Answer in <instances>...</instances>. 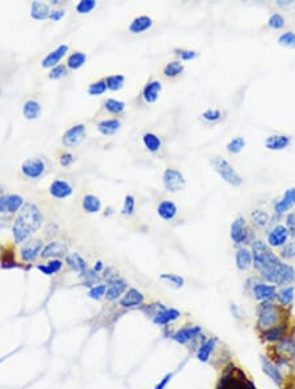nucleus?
Returning <instances> with one entry per match:
<instances>
[{
	"label": "nucleus",
	"instance_id": "f3484780",
	"mask_svg": "<svg viewBox=\"0 0 295 389\" xmlns=\"http://www.w3.org/2000/svg\"><path fill=\"white\" fill-rule=\"evenodd\" d=\"M291 143V138L289 135H282V134H274V135L268 136L264 142L266 149L269 151H282L286 149Z\"/></svg>",
	"mask_w": 295,
	"mask_h": 389
},
{
	"label": "nucleus",
	"instance_id": "6e6552de",
	"mask_svg": "<svg viewBox=\"0 0 295 389\" xmlns=\"http://www.w3.org/2000/svg\"><path fill=\"white\" fill-rule=\"evenodd\" d=\"M45 170H46V164H45V161L38 159V157L26 159L21 164L22 174L30 180H37V178L42 177Z\"/></svg>",
	"mask_w": 295,
	"mask_h": 389
},
{
	"label": "nucleus",
	"instance_id": "1a4fd4ad",
	"mask_svg": "<svg viewBox=\"0 0 295 389\" xmlns=\"http://www.w3.org/2000/svg\"><path fill=\"white\" fill-rule=\"evenodd\" d=\"M87 136V129L84 125H75V126L70 127L67 131L64 132L63 136H62V143L66 146V147L73 148V147H77L79 144L86 139Z\"/></svg>",
	"mask_w": 295,
	"mask_h": 389
},
{
	"label": "nucleus",
	"instance_id": "39448f33",
	"mask_svg": "<svg viewBox=\"0 0 295 389\" xmlns=\"http://www.w3.org/2000/svg\"><path fill=\"white\" fill-rule=\"evenodd\" d=\"M262 279H265L268 283L274 284V286H286L295 279V270L289 263L279 262L268 274L264 275Z\"/></svg>",
	"mask_w": 295,
	"mask_h": 389
},
{
	"label": "nucleus",
	"instance_id": "49530a36",
	"mask_svg": "<svg viewBox=\"0 0 295 389\" xmlns=\"http://www.w3.org/2000/svg\"><path fill=\"white\" fill-rule=\"evenodd\" d=\"M277 42L279 46L295 49V33L294 32H285L278 37Z\"/></svg>",
	"mask_w": 295,
	"mask_h": 389
},
{
	"label": "nucleus",
	"instance_id": "0e129e2a",
	"mask_svg": "<svg viewBox=\"0 0 295 389\" xmlns=\"http://www.w3.org/2000/svg\"><path fill=\"white\" fill-rule=\"evenodd\" d=\"M103 269H104V265H103V262H101V261H97V262H96V265L93 266V270L96 271V273H98V271H101Z\"/></svg>",
	"mask_w": 295,
	"mask_h": 389
},
{
	"label": "nucleus",
	"instance_id": "423d86ee",
	"mask_svg": "<svg viewBox=\"0 0 295 389\" xmlns=\"http://www.w3.org/2000/svg\"><path fill=\"white\" fill-rule=\"evenodd\" d=\"M163 185L169 193H177V191L184 190L186 186V180L183 172H180L179 169L167 168L163 173Z\"/></svg>",
	"mask_w": 295,
	"mask_h": 389
},
{
	"label": "nucleus",
	"instance_id": "2eb2a0df",
	"mask_svg": "<svg viewBox=\"0 0 295 389\" xmlns=\"http://www.w3.org/2000/svg\"><path fill=\"white\" fill-rule=\"evenodd\" d=\"M261 367H262V372L265 373L266 376L269 377L274 384H277L278 387L282 385L283 383L282 373L279 372V368L277 367V364H274L273 362H270V360L268 359V358H265V356H261Z\"/></svg>",
	"mask_w": 295,
	"mask_h": 389
},
{
	"label": "nucleus",
	"instance_id": "c9c22d12",
	"mask_svg": "<svg viewBox=\"0 0 295 389\" xmlns=\"http://www.w3.org/2000/svg\"><path fill=\"white\" fill-rule=\"evenodd\" d=\"M83 208L90 214H96L101 210V201L93 194H87L83 198Z\"/></svg>",
	"mask_w": 295,
	"mask_h": 389
},
{
	"label": "nucleus",
	"instance_id": "a19ab883",
	"mask_svg": "<svg viewBox=\"0 0 295 389\" xmlns=\"http://www.w3.org/2000/svg\"><path fill=\"white\" fill-rule=\"evenodd\" d=\"M245 144H247V142H245V139H244L243 136H235V138H232V139L227 143L226 146L227 152L232 153V155L240 153L244 149V147H245Z\"/></svg>",
	"mask_w": 295,
	"mask_h": 389
},
{
	"label": "nucleus",
	"instance_id": "9b49d317",
	"mask_svg": "<svg viewBox=\"0 0 295 389\" xmlns=\"http://www.w3.org/2000/svg\"><path fill=\"white\" fill-rule=\"evenodd\" d=\"M24 204H25L24 198L18 194H8L0 197V212L1 214H4V212L15 214L18 210H21Z\"/></svg>",
	"mask_w": 295,
	"mask_h": 389
},
{
	"label": "nucleus",
	"instance_id": "09e8293b",
	"mask_svg": "<svg viewBox=\"0 0 295 389\" xmlns=\"http://www.w3.org/2000/svg\"><path fill=\"white\" fill-rule=\"evenodd\" d=\"M96 0H80L76 5V12L80 15H87V13L92 12L96 8Z\"/></svg>",
	"mask_w": 295,
	"mask_h": 389
},
{
	"label": "nucleus",
	"instance_id": "cd10ccee",
	"mask_svg": "<svg viewBox=\"0 0 295 389\" xmlns=\"http://www.w3.org/2000/svg\"><path fill=\"white\" fill-rule=\"evenodd\" d=\"M66 253V246L59 241H52L49 242L47 245L43 246V249L41 250V257L45 258V259H49V258H54L56 259L58 257H62Z\"/></svg>",
	"mask_w": 295,
	"mask_h": 389
},
{
	"label": "nucleus",
	"instance_id": "f704fd0d",
	"mask_svg": "<svg viewBox=\"0 0 295 389\" xmlns=\"http://www.w3.org/2000/svg\"><path fill=\"white\" fill-rule=\"evenodd\" d=\"M295 297V288L293 286H287V287H282L279 291H277L276 299L279 304L282 307H287L293 303Z\"/></svg>",
	"mask_w": 295,
	"mask_h": 389
},
{
	"label": "nucleus",
	"instance_id": "e2e57ef3",
	"mask_svg": "<svg viewBox=\"0 0 295 389\" xmlns=\"http://www.w3.org/2000/svg\"><path fill=\"white\" fill-rule=\"evenodd\" d=\"M171 379H172V373H167L166 376L163 377L162 380L159 381L158 384L155 385L154 389H166V387H167L168 383L171 381Z\"/></svg>",
	"mask_w": 295,
	"mask_h": 389
},
{
	"label": "nucleus",
	"instance_id": "bf43d9fd",
	"mask_svg": "<svg viewBox=\"0 0 295 389\" xmlns=\"http://www.w3.org/2000/svg\"><path fill=\"white\" fill-rule=\"evenodd\" d=\"M104 278L107 279L108 283H111L113 280L118 279V271H116L113 267H108L105 270V274H104Z\"/></svg>",
	"mask_w": 295,
	"mask_h": 389
},
{
	"label": "nucleus",
	"instance_id": "58836bf2",
	"mask_svg": "<svg viewBox=\"0 0 295 389\" xmlns=\"http://www.w3.org/2000/svg\"><path fill=\"white\" fill-rule=\"evenodd\" d=\"M62 267H63V262L60 259H52L46 265H38L37 269L45 275H53L59 273L62 270Z\"/></svg>",
	"mask_w": 295,
	"mask_h": 389
},
{
	"label": "nucleus",
	"instance_id": "a18cd8bd",
	"mask_svg": "<svg viewBox=\"0 0 295 389\" xmlns=\"http://www.w3.org/2000/svg\"><path fill=\"white\" fill-rule=\"evenodd\" d=\"M159 279L164 280L169 283L173 288H181L184 287L185 284V279L183 277H180L177 274H162L159 277Z\"/></svg>",
	"mask_w": 295,
	"mask_h": 389
},
{
	"label": "nucleus",
	"instance_id": "338daca9",
	"mask_svg": "<svg viewBox=\"0 0 295 389\" xmlns=\"http://www.w3.org/2000/svg\"><path fill=\"white\" fill-rule=\"evenodd\" d=\"M0 97H1V88H0Z\"/></svg>",
	"mask_w": 295,
	"mask_h": 389
},
{
	"label": "nucleus",
	"instance_id": "37998d69",
	"mask_svg": "<svg viewBox=\"0 0 295 389\" xmlns=\"http://www.w3.org/2000/svg\"><path fill=\"white\" fill-rule=\"evenodd\" d=\"M105 83H107V87L109 91L116 92V91H120V89L124 88L125 76L124 75H111V76L107 77Z\"/></svg>",
	"mask_w": 295,
	"mask_h": 389
},
{
	"label": "nucleus",
	"instance_id": "b1692460",
	"mask_svg": "<svg viewBox=\"0 0 295 389\" xmlns=\"http://www.w3.org/2000/svg\"><path fill=\"white\" fill-rule=\"evenodd\" d=\"M126 288H128V282L125 279H121V278H118V279L113 280V282H111V283H108V287H107V292H105V297H107L108 300H117L118 297H120L122 294H124L125 291H126Z\"/></svg>",
	"mask_w": 295,
	"mask_h": 389
},
{
	"label": "nucleus",
	"instance_id": "4d7b16f0",
	"mask_svg": "<svg viewBox=\"0 0 295 389\" xmlns=\"http://www.w3.org/2000/svg\"><path fill=\"white\" fill-rule=\"evenodd\" d=\"M279 256L282 258H285V259L295 257V241L287 242L286 245L282 246V249L279 252Z\"/></svg>",
	"mask_w": 295,
	"mask_h": 389
},
{
	"label": "nucleus",
	"instance_id": "6ab92c4d",
	"mask_svg": "<svg viewBox=\"0 0 295 389\" xmlns=\"http://www.w3.org/2000/svg\"><path fill=\"white\" fill-rule=\"evenodd\" d=\"M49 191H50V194L54 198L64 199L69 198L70 195L73 194L74 189L67 181H64V180H55V181L52 182V185L49 187Z\"/></svg>",
	"mask_w": 295,
	"mask_h": 389
},
{
	"label": "nucleus",
	"instance_id": "f257e3e1",
	"mask_svg": "<svg viewBox=\"0 0 295 389\" xmlns=\"http://www.w3.org/2000/svg\"><path fill=\"white\" fill-rule=\"evenodd\" d=\"M42 224V214L35 203L26 202L20 210L18 219L12 227L13 239L16 242H26Z\"/></svg>",
	"mask_w": 295,
	"mask_h": 389
},
{
	"label": "nucleus",
	"instance_id": "a878e982",
	"mask_svg": "<svg viewBox=\"0 0 295 389\" xmlns=\"http://www.w3.org/2000/svg\"><path fill=\"white\" fill-rule=\"evenodd\" d=\"M152 25H154V21L150 16H138L129 25V30L133 34H141L150 30Z\"/></svg>",
	"mask_w": 295,
	"mask_h": 389
},
{
	"label": "nucleus",
	"instance_id": "2f4dec72",
	"mask_svg": "<svg viewBox=\"0 0 295 389\" xmlns=\"http://www.w3.org/2000/svg\"><path fill=\"white\" fill-rule=\"evenodd\" d=\"M97 129L103 135H113V134H116L121 129V121L117 118L104 119L101 122H98Z\"/></svg>",
	"mask_w": 295,
	"mask_h": 389
},
{
	"label": "nucleus",
	"instance_id": "5fc2aeb1",
	"mask_svg": "<svg viewBox=\"0 0 295 389\" xmlns=\"http://www.w3.org/2000/svg\"><path fill=\"white\" fill-rule=\"evenodd\" d=\"M175 53L179 55L180 59L186 60V62L196 59V58H198V55H200V53H198V51L186 50V49H175Z\"/></svg>",
	"mask_w": 295,
	"mask_h": 389
},
{
	"label": "nucleus",
	"instance_id": "ea45409f",
	"mask_svg": "<svg viewBox=\"0 0 295 389\" xmlns=\"http://www.w3.org/2000/svg\"><path fill=\"white\" fill-rule=\"evenodd\" d=\"M251 219H252V223L258 228H264L268 225L269 223V214L262 210H255V211L251 212Z\"/></svg>",
	"mask_w": 295,
	"mask_h": 389
},
{
	"label": "nucleus",
	"instance_id": "4c0bfd02",
	"mask_svg": "<svg viewBox=\"0 0 295 389\" xmlns=\"http://www.w3.org/2000/svg\"><path fill=\"white\" fill-rule=\"evenodd\" d=\"M87 62V55L81 51H76L67 58V67L71 70H79Z\"/></svg>",
	"mask_w": 295,
	"mask_h": 389
},
{
	"label": "nucleus",
	"instance_id": "bb28decb",
	"mask_svg": "<svg viewBox=\"0 0 295 389\" xmlns=\"http://www.w3.org/2000/svg\"><path fill=\"white\" fill-rule=\"evenodd\" d=\"M217 342H218L217 337H211V338L206 339L203 343H201L200 347H198V350H197V359L202 362V363L209 362L210 356H211L215 346H217Z\"/></svg>",
	"mask_w": 295,
	"mask_h": 389
},
{
	"label": "nucleus",
	"instance_id": "20e7f679",
	"mask_svg": "<svg viewBox=\"0 0 295 389\" xmlns=\"http://www.w3.org/2000/svg\"><path fill=\"white\" fill-rule=\"evenodd\" d=\"M210 164L213 169L218 173V176L222 178L223 181L227 182L228 185L234 187H239L243 184V178L240 176L236 169L222 156H213L210 159Z\"/></svg>",
	"mask_w": 295,
	"mask_h": 389
},
{
	"label": "nucleus",
	"instance_id": "dca6fc26",
	"mask_svg": "<svg viewBox=\"0 0 295 389\" xmlns=\"http://www.w3.org/2000/svg\"><path fill=\"white\" fill-rule=\"evenodd\" d=\"M295 204V187H290L283 193L282 198L274 203V211L277 215H282Z\"/></svg>",
	"mask_w": 295,
	"mask_h": 389
},
{
	"label": "nucleus",
	"instance_id": "3c124183",
	"mask_svg": "<svg viewBox=\"0 0 295 389\" xmlns=\"http://www.w3.org/2000/svg\"><path fill=\"white\" fill-rule=\"evenodd\" d=\"M66 75H67V66L58 64V66H55V67L50 70V72H49V79H52V80H59V79L64 77Z\"/></svg>",
	"mask_w": 295,
	"mask_h": 389
},
{
	"label": "nucleus",
	"instance_id": "0eeeda50",
	"mask_svg": "<svg viewBox=\"0 0 295 389\" xmlns=\"http://www.w3.org/2000/svg\"><path fill=\"white\" fill-rule=\"evenodd\" d=\"M230 236H231L232 241L238 245L248 242L251 240V229L247 227V222L243 216H238L231 223Z\"/></svg>",
	"mask_w": 295,
	"mask_h": 389
},
{
	"label": "nucleus",
	"instance_id": "4468645a",
	"mask_svg": "<svg viewBox=\"0 0 295 389\" xmlns=\"http://www.w3.org/2000/svg\"><path fill=\"white\" fill-rule=\"evenodd\" d=\"M252 292L255 295V299L261 301H270L273 300L276 295H277V288L274 284L268 283H256L253 284Z\"/></svg>",
	"mask_w": 295,
	"mask_h": 389
},
{
	"label": "nucleus",
	"instance_id": "72a5a7b5",
	"mask_svg": "<svg viewBox=\"0 0 295 389\" xmlns=\"http://www.w3.org/2000/svg\"><path fill=\"white\" fill-rule=\"evenodd\" d=\"M142 142L145 144V147L147 148V151H150L152 153L158 152L159 149L162 148V139L154 132H146L145 135L142 136Z\"/></svg>",
	"mask_w": 295,
	"mask_h": 389
},
{
	"label": "nucleus",
	"instance_id": "69168bd1",
	"mask_svg": "<svg viewBox=\"0 0 295 389\" xmlns=\"http://www.w3.org/2000/svg\"><path fill=\"white\" fill-rule=\"evenodd\" d=\"M291 358H293V360H294L295 362V349H294V351H293V352H291Z\"/></svg>",
	"mask_w": 295,
	"mask_h": 389
},
{
	"label": "nucleus",
	"instance_id": "f8f14e48",
	"mask_svg": "<svg viewBox=\"0 0 295 389\" xmlns=\"http://www.w3.org/2000/svg\"><path fill=\"white\" fill-rule=\"evenodd\" d=\"M202 333L201 326L198 325H192V326H185L181 328L180 330H177L175 334H172V339L175 342L180 343V345H185V343L190 342L193 339L198 338Z\"/></svg>",
	"mask_w": 295,
	"mask_h": 389
},
{
	"label": "nucleus",
	"instance_id": "7c9ffc66",
	"mask_svg": "<svg viewBox=\"0 0 295 389\" xmlns=\"http://www.w3.org/2000/svg\"><path fill=\"white\" fill-rule=\"evenodd\" d=\"M50 8L43 1H33L30 7V16L35 20H46L50 16Z\"/></svg>",
	"mask_w": 295,
	"mask_h": 389
},
{
	"label": "nucleus",
	"instance_id": "680f3d73",
	"mask_svg": "<svg viewBox=\"0 0 295 389\" xmlns=\"http://www.w3.org/2000/svg\"><path fill=\"white\" fill-rule=\"evenodd\" d=\"M64 16H66V12H64L63 9H53L52 12H50L49 19L53 20V21H59L60 19H63Z\"/></svg>",
	"mask_w": 295,
	"mask_h": 389
},
{
	"label": "nucleus",
	"instance_id": "6e6d98bb",
	"mask_svg": "<svg viewBox=\"0 0 295 389\" xmlns=\"http://www.w3.org/2000/svg\"><path fill=\"white\" fill-rule=\"evenodd\" d=\"M164 308H166V305L162 304V303H156V304H150L142 307V311H143L147 316H152V317H154L156 313L160 312V311Z\"/></svg>",
	"mask_w": 295,
	"mask_h": 389
},
{
	"label": "nucleus",
	"instance_id": "5701e85b",
	"mask_svg": "<svg viewBox=\"0 0 295 389\" xmlns=\"http://www.w3.org/2000/svg\"><path fill=\"white\" fill-rule=\"evenodd\" d=\"M235 263L238 270L240 271H245L248 270L249 267L253 265V256H252V250H249L248 248H239L236 250L235 254Z\"/></svg>",
	"mask_w": 295,
	"mask_h": 389
},
{
	"label": "nucleus",
	"instance_id": "c756f323",
	"mask_svg": "<svg viewBox=\"0 0 295 389\" xmlns=\"http://www.w3.org/2000/svg\"><path fill=\"white\" fill-rule=\"evenodd\" d=\"M42 113L41 105L38 101L36 100H26L22 105V114L28 121H36L39 118V115Z\"/></svg>",
	"mask_w": 295,
	"mask_h": 389
},
{
	"label": "nucleus",
	"instance_id": "473e14b6",
	"mask_svg": "<svg viewBox=\"0 0 295 389\" xmlns=\"http://www.w3.org/2000/svg\"><path fill=\"white\" fill-rule=\"evenodd\" d=\"M66 263L69 265L70 269H73L76 273H84L87 270V262L83 259L80 254L71 253L66 256Z\"/></svg>",
	"mask_w": 295,
	"mask_h": 389
},
{
	"label": "nucleus",
	"instance_id": "7ed1b4c3",
	"mask_svg": "<svg viewBox=\"0 0 295 389\" xmlns=\"http://www.w3.org/2000/svg\"><path fill=\"white\" fill-rule=\"evenodd\" d=\"M283 324L282 309L273 301H261L257 307V328L261 332Z\"/></svg>",
	"mask_w": 295,
	"mask_h": 389
},
{
	"label": "nucleus",
	"instance_id": "052dcab7",
	"mask_svg": "<svg viewBox=\"0 0 295 389\" xmlns=\"http://www.w3.org/2000/svg\"><path fill=\"white\" fill-rule=\"evenodd\" d=\"M74 160H75V157H74L73 153H70V152L63 153V155H62L59 159L60 165H62V167H70V165L74 163Z\"/></svg>",
	"mask_w": 295,
	"mask_h": 389
},
{
	"label": "nucleus",
	"instance_id": "a211bd4d",
	"mask_svg": "<svg viewBox=\"0 0 295 389\" xmlns=\"http://www.w3.org/2000/svg\"><path fill=\"white\" fill-rule=\"evenodd\" d=\"M163 85L162 81L159 80H151L145 85V88L142 91V97L147 104H154L158 101L159 96L162 93Z\"/></svg>",
	"mask_w": 295,
	"mask_h": 389
},
{
	"label": "nucleus",
	"instance_id": "4be33fe9",
	"mask_svg": "<svg viewBox=\"0 0 295 389\" xmlns=\"http://www.w3.org/2000/svg\"><path fill=\"white\" fill-rule=\"evenodd\" d=\"M143 301H145V295L141 291H138L137 288H130L120 300V304L124 308H134V307H139L143 304Z\"/></svg>",
	"mask_w": 295,
	"mask_h": 389
},
{
	"label": "nucleus",
	"instance_id": "f03ea898",
	"mask_svg": "<svg viewBox=\"0 0 295 389\" xmlns=\"http://www.w3.org/2000/svg\"><path fill=\"white\" fill-rule=\"evenodd\" d=\"M252 256H253V266L258 271L261 277L268 274L274 266L282 262L277 254L273 253V250L266 242L262 240H255L252 241Z\"/></svg>",
	"mask_w": 295,
	"mask_h": 389
},
{
	"label": "nucleus",
	"instance_id": "aec40b11",
	"mask_svg": "<svg viewBox=\"0 0 295 389\" xmlns=\"http://www.w3.org/2000/svg\"><path fill=\"white\" fill-rule=\"evenodd\" d=\"M69 51V45H60L55 49V50L50 51L49 54L45 56L41 62L43 68H54L55 66H58V63L60 62V59L63 58L64 55L67 54Z\"/></svg>",
	"mask_w": 295,
	"mask_h": 389
},
{
	"label": "nucleus",
	"instance_id": "8fccbe9b",
	"mask_svg": "<svg viewBox=\"0 0 295 389\" xmlns=\"http://www.w3.org/2000/svg\"><path fill=\"white\" fill-rule=\"evenodd\" d=\"M268 26L274 30L282 29L283 26H285V17L281 13H273L269 17V20H268Z\"/></svg>",
	"mask_w": 295,
	"mask_h": 389
},
{
	"label": "nucleus",
	"instance_id": "412c9836",
	"mask_svg": "<svg viewBox=\"0 0 295 389\" xmlns=\"http://www.w3.org/2000/svg\"><path fill=\"white\" fill-rule=\"evenodd\" d=\"M180 316H181V313H180V311H177V309L164 308L162 309L160 312L156 313L154 317H152V322H154L155 325L164 326L168 325L169 322L176 321Z\"/></svg>",
	"mask_w": 295,
	"mask_h": 389
},
{
	"label": "nucleus",
	"instance_id": "393cba45",
	"mask_svg": "<svg viewBox=\"0 0 295 389\" xmlns=\"http://www.w3.org/2000/svg\"><path fill=\"white\" fill-rule=\"evenodd\" d=\"M156 211H158V215L160 216L163 220H166V222H171V220L175 219L179 210H177V206H176L175 203L172 202V201L164 199V201H162V202L158 204Z\"/></svg>",
	"mask_w": 295,
	"mask_h": 389
},
{
	"label": "nucleus",
	"instance_id": "13d9d810",
	"mask_svg": "<svg viewBox=\"0 0 295 389\" xmlns=\"http://www.w3.org/2000/svg\"><path fill=\"white\" fill-rule=\"evenodd\" d=\"M286 227L290 232V236H295V212H291L286 216Z\"/></svg>",
	"mask_w": 295,
	"mask_h": 389
},
{
	"label": "nucleus",
	"instance_id": "603ef678",
	"mask_svg": "<svg viewBox=\"0 0 295 389\" xmlns=\"http://www.w3.org/2000/svg\"><path fill=\"white\" fill-rule=\"evenodd\" d=\"M134 210H135V198L133 195H126L124 201V207H122V215H133Z\"/></svg>",
	"mask_w": 295,
	"mask_h": 389
},
{
	"label": "nucleus",
	"instance_id": "79ce46f5",
	"mask_svg": "<svg viewBox=\"0 0 295 389\" xmlns=\"http://www.w3.org/2000/svg\"><path fill=\"white\" fill-rule=\"evenodd\" d=\"M105 109L111 113V114H121L124 113L125 109H126V104L124 101H120V100H114V98H108L105 104Z\"/></svg>",
	"mask_w": 295,
	"mask_h": 389
},
{
	"label": "nucleus",
	"instance_id": "de8ad7c7",
	"mask_svg": "<svg viewBox=\"0 0 295 389\" xmlns=\"http://www.w3.org/2000/svg\"><path fill=\"white\" fill-rule=\"evenodd\" d=\"M107 83H105V80H100V81H96V83H92V84H90V87H88V94L90 96H101V94H104L105 92H107Z\"/></svg>",
	"mask_w": 295,
	"mask_h": 389
},
{
	"label": "nucleus",
	"instance_id": "ddd939ff",
	"mask_svg": "<svg viewBox=\"0 0 295 389\" xmlns=\"http://www.w3.org/2000/svg\"><path fill=\"white\" fill-rule=\"evenodd\" d=\"M42 249L43 245L41 240H28L26 242H24L21 250H20V256H21L22 261L33 262L36 258L41 254Z\"/></svg>",
	"mask_w": 295,
	"mask_h": 389
},
{
	"label": "nucleus",
	"instance_id": "e433bc0d",
	"mask_svg": "<svg viewBox=\"0 0 295 389\" xmlns=\"http://www.w3.org/2000/svg\"><path fill=\"white\" fill-rule=\"evenodd\" d=\"M184 64L181 63L180 60H173V62H169V63L166 64V67L163 68V74H164V76L172 79V77H177L179 75H181L184 72Z\"/></svg>",
	"mask_w": 295,
	"mask_h": 389
},
{
	"label": "nucleus",
	"instance_id": "c03bdc74",
	"mask_svg": "<svg viewBox=\"0 0 295 389\" xmlns=\"http://www.w3.org/2000/svg\"><path fill=\"white\" fill-rule=\"evenodd\" d=\"M222 110L217 109V108H211V109H206L201 114V119L205 122L209 123H217L222 119Z\"/></svg>",
	"mask_w": 295,
	"mask_h": 389
},
{
	"label": "nucleus",
	"instance_id": "c85d7f7f",
	"mask_svg": "<svg viewBox=\"0 0 295 389\" xmlns=\"http://www.w3.org/2000/svg\"><path fill=\"white\" fill-rule=\"evenodd\" d=\"M286 330H287V324H279V325L274 326L272 329H268L265 332H262V339L265 342L274 343L281 341L283 337H286Z\"/></svg>",
	"mask_w": 295,
	"mask_h": 389
},
{
	"label": "nucleus",
	"instance_id": "9d476101",
	"mask_svg": "<svg viewBox=\"0 0 295 389\" xmlns=\"http://www.w3.org/2000/svg\"><path fill=\"white\" fill-rule=\"evenodd\" d=\"M290 237V232L285 224H277L274 228H272L268 237H266V244L270 248H282L287 244V240Z\"/></svg>",
	"mask_w": 295,
	"mask_h": 389
},
{
	"label": "nucleus",
	"instance_id": "864d4df0",
	"mask_svg": "<svg viewBox=\"0 0 295 389\" xmlns=\"http://www.w3.org/2000/svg\"><path fill=\"white\" fill-rule=\"evenodd\" d=\"M105 292H107V284H96L93 287H91L88 296H90L91 299L98 300L103 296H105Z\"/></svg>",
	"mask_w": 295,
	"mask_h": 389
}]
</instances>
